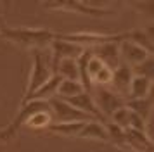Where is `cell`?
Masks as SVG:
<instances>
[{"label":"cell","mask_w":154,"mask_h":152,"mask_svg":"<svg viewBox=\"0 0 154 152\" xmlns=\"http://www.w3.org/2000/svg\"><path fill=\"white\" fill-rule=\"evenodd\" d=\"M88 68H87V71L92 74V78H94V81L97 83H107L112 80V71L107 66H104L102 62L99 61L97 57H94V59H88Z\"/></svg>","instance_id":"obj_4"},{"label":"cell","mask_w":154,"mask_h":152,"mask_svg":"<svg viewBox=\"0 0 154 152\" xmlns=\"http://www.w3.org/2000/svg\"><path fill=\"white\" fill-rule=\"evenodd\" d=\"M59 73H61V78H68L71 81H76L78 78V66L75 59H61V69H59Z\"/></svg>","instance_id":"obj_12"},{"label":"cell","mask_w":154,"mask_h":152,"mask_svg":"<svg viewBox=\"0 0 154 152\" xmlns=\"http://www.w3.org/2000/svg\"><path fill=\"white\" fill-rule=\"evenodd\" d=\"M78 137H94V138H107V131L99 123H85Z\"/></svg>","instance_id":"obj_13"},{"label":"cell","mask_w":154,"mask_h":152,"mask_svg":"<svg viewBox=\"0 0 154 152\" xmlns=\"http://www.w3.org/2000/svg\"><path fill=\"white\" fill-rule=\"evenodd\" d=\"M132 97H140V99H144V95L147 93V90L151 87V81L147 80V78H135L132 83Z\"/></svg>","instance_id":"obj_16"},{"label":"cell","mask_w":154,"mask_h":152,"mask_svg":"<svg viewBox=\"0 0 154 152\" xmlns=\"http://www.w3.org/2000/svg\"><path fill=\"white\" fill-rule=\"evenodd\" d=\"M97 52H99L97 59L102 62V64L106 62V64H111V66H114V62H116V55H112V54H116V52H118L114 43H111V41H109V43H104V45L99 48Z\"/></svg>","instance_id":"obj_11"},{"label":"cell","mask_w":154,"mask_h":152,"mask_svg":"<svg viewBox=\"0 0 154 152\" xmlns=\"http://www.w3.org/2000/svg\"><path fill=\"white\" fill-rule=\"evenodd\" d=\"M107 137H112V140L116 142L118 145H125V133H123V130L119 128L118 124H107Z\"/></svg>","instance_id":"obj_19"},{"label":"cell","mask_w":154,"mask_h":152,"mask_svg":"<svg viewBox=\"0 0 154 152\" xmlns=\"http://www.w3.org/2000/svg\"><path fill=\"white\" fill-rule=\"evenodd\" d=\"M52 107L56 111L57 114V119L59 121H75V119H80V121H85V119H88V112H82V111L78 109H73V105H69L68 102H61V100H52Z\"/></svg>","instance_id":"obj_3"},{"label":"cell","mask_w":154,"mask_h":152,"mask_svg":"<svg viewBox=\"0 0 154 152\" xmlns=\"http://www.w3.org/2000/svg\"><path fill=\"white\" fill-rule=\"evenodd\" d=\"M95 100L99 102L100 109H104V112H114L121 107V100L118 97L111 93V92H106V90H99L97 95H95Z\"/></svg>","instance_id":"obj_7"},{"label":"cell","mask_w":154,"mask_h":152,"mask_svg":"<svg viewBox=\"0 0 154 152\" xmlns=\"http://www.w3.org/2000/svg\"><path fill=\"white\" fill-rule=\"evenodd\" d=\"M4 35H7L12 41L24 45H45L54 36L50 31L45 29H5Z\"/></svg>","instance_id":"obj_1"},{"label":"cell","mask_w":154,"mask_h":152,"mask_svg":"<svg viewBox=\"0 0 154 152\" xmlns=\"http://www.w3.org/2000/svg\"><path fill=\"white\" fill-rule=\"evenodd\" d=\"M68 104H69V105H75V109L90 111V112H94L95 116L102 117V114L97 111V107L92 104L88 93H83V92H82V93H78V95H75V97H69V99H68Z\"/></svg>","instance_id":"obj_10"},{"label":"cell","mask_w":154,"mask_h":152,"mask_svg":"<svg viewBox=\"0 0 154 152\" xmlns=\"http://www.w3.org/2000/svg\"><path fill=\"white\" fill-rule=\"evenodd\" d=\"M130 107H132V112H135L137 116H147L149 114V109H151V100L147 99V100H144V99H139V100H133V102H130Z\"/></svg>","instance_id":"obj_18"},{"label":"cell","mask_w":154,"mask_h":152,"mask_svg":"<svg viewBox=\"0 0 154 152\" xmlns=\"http://www.w3.org/2000/svg\"><path fill=\"white\" fill-rule=\"evenodd\" d=\"M59 81H63V78H61V76H56L54 80H50L49 87H47V85H42V87L38 88V92H36L35 97H43L45 93H52V92L56 90V87L59 85Z\"/></svg>","instance_id":"obj_20"},{"label":"cell","mask_w":154,"mask_h":152,"mask_svg":"<svg viewBox=\"0 0 154 152\" xmlns=\"http://www.w3.org/2000/svg\"><path fill=\"white\" fill-rule=\"evenodd\" d=\"M54 48H56V62L59 61V57L61 59H73L82 52V47L73 45L69 41H59V40L54 41Z\"/></svg>","instance_id":"obj_9"},{"label":"cell","mask_w":154,"mask_h":152,"mask_svg":"<svg viewBox=\"0 0 154 152\" xmlns=\"http://www.w3.org/2000/svg\"><path fill=\"white\" fill-rule=\"evenodd\" d=\"M121 50H123V54L125 57L128 59L130 62L133 64H137V62H144L146 61V50L140 47L139 43H135V41H125L123 45H121Z\"/></svg>","instance_id":"obj_8"},{"label":"cell","mask_w":154,"mask_h":152,"mask_svg":"<svg viewBox=\"0 0 154 152\" xmlns=\"http://www.w3.org/2000/svg\"><path fill=\"white\" fill-rule=\"evenodd\" d=\"M47 111H49V102H45V100H35L33 104H29L28 107L21 109L19 116L14 119V123L11 124L7 130L2 131V133H0V137H2V138H9L16 130H17V126H21V124L24 123V121H28L31 116H35V114H38V112H47Z\"/></svg>","instance_id":"obj_2"},{"label":"cell","mask_w":154,"mask_h":152,"mask_svg":"<svg viewBox=\"0 0 154 152\" xmlns=\"http://www.w3.org/2000/svg\"><path fill=\"white\" fill-rule=\"evenodd\" d=\"M47 78H49V69L43 64V59L40 55V52H35V71H33V76H31L29 93H31V90H36V88H40L42 85H45Z\"/></svg>","instance_id":"obj_5"},{"label":"cell","mask_w":154,"mask_h":152,"mask_svg":"<svg viewBox=\"0 0 154 152\" xmlns=\"http://www.w3.org/2000/svg\"><path fill=\"white\" fill-rule=\"evenodd\" d=\"M59 92H61V95L64 97H75L78 93H82L83 88H82V85L78 81H71V80H66V81L61 83V87H59Z\"/></svg>","instance_id":"obj_17"},{"label":"cell","mask_w":154,"mask_h":152,"mask_svg":"<svg viewBox=\"0 0 154 152\" xmlns=\"http://www.w3.org/2000/svg\"><path fill=\"white\" fill-rule=\"evenodd\" d=\"M83 126L85 123H61V124H52L50 128L56 131H61L66 137H76V135H80Z\"/></svg>","instance_id":"obj_14"},{"label":"cell","mask_w":154,"mask_h":152,"mask_svg":"<svg viewBox=\"0 0 154 152\" xmlns=\"http://www.w3.org/2000/svg\"><path fill=\"white\" fill-rule=\"evenodd\" d=\"M112 80L114 83L118 85L119 90H125V88H130V69L126 68V66H121V68L116 69V73H112Z\"/></svg>","instance_id":"obj_15"},{"label":"cell","mask_w":154,"mask_h":152,"mask_svg":"<svg viewBox=\"0 0 154 152\" xmlns=\"http://www.w3.org/2000/svg\"><path fill=\"white\" fill-rule=\"evenodd\" d=\"M125 140L128 144L135 147V149H146V150H151L152 149V144H151V140H147L146 135H144V131L140 130H135V128H126L125 131Z\"/></svg>","instance_id":"obj_6"}]
</instances>
